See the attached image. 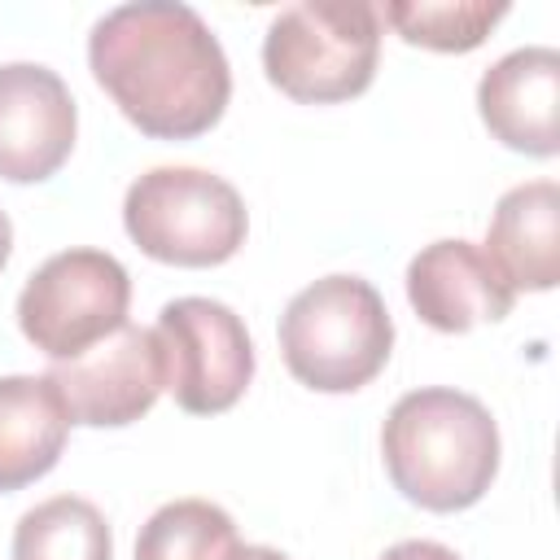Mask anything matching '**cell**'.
I'll return each mask as SVG.
<instances>
[{
    "label": "cell",
    "instance_id": "cell-1",
    "mask_svg": "<svg viewBox=\"0 0 560 560\" xmlns=\"http://www.w3.org/2000/svg\"><path fill=\"white\" fill-rule=\"evenodd\" d=\"M88 66L122 118L153 140L210 131L232 96L223 44L206 18L179 0L109 9L88 35Z\"/></svg>",
    "mask_w": 560,
    "mask_h": 560
},
{
    "label": "cell",
    "instance_id": "cell-2",
    "mask_svg": "<svg viewBox=\"0 0 560 560\" xmlns=\"http://www.w3.org/2000/svg\"><path fill=\"white\" fill-rule=\"evenodd\" d=\"M394 490L424 512L472 508L499 472V424L481 398L429 385L402 394L381 429Z\"/></svg>",
    "mask_w": 560,
    "mask_h": 560
},
{
    "label": "cell",
    "instance_id": "cell-3",
    "mask_svg": "<svg viewBox=\"0 0 560 560\" xmlns=\"http://www.w3.org/2000/svg\"><path fill=\"white\" fill-rule=\"evenodd\" d=\"M394 350L385 298L363 276H324L280 315V354L293 381L319 394L363 389Z\"/></svg>",
    "mask_w": 560,
    "mask_h": 560
},
{
    "label": "cell",
    "instance_id": "cell-4",
    "mask_svg": "<svg viewBox=\"0 0 560 560\" xmlns=\"http://www.w3.org/2000/svg\"><path fill=\"white\" fill-rule=\"evenodd\" d=\"M381 61V9L368 0H302L271 18L267 79L302 105H337L372 88Z\"/></svg>",
    "mask_w": 560,
    "mask_h": 560
},
{
    "label": "cell",
    "instance_id": "cell-5",
    "mask_svg": "<svg viewBox=\"0 0 560 560\" xmlns=\"http://www.w3.org/2000/svg\"><path fill=\"white\" fill-rule=\"evenodd\" d=\"M122 228L140 254L171 267H219L249 232L241 192L201 166H153L122 197Z\"/></svg>",
    "mask_w": 560,
    "mask_h": 560
},
{
    "label": "cell",
    "instance_id": "cell-6",
    "mask_svg": "<svg viewBox=\"0 0 560 560\" xmlns=\"http://www.w3.org/2000/svg\"><path fill=\"white\" fill-rule=\"evenodd\" d=\"M131 306V276L105 249H61L18 293V328L52 363L118 332Z\"/></svg>",
    "mask_w": 560,
    "mask_h": 560
},
{
    "label": "cell",
    "instance_id": "cell-7",
    "mask_svg": "<svg viewBox=\"0 0 560 560\" xmlns=\"http://www.w3.org/2000/svg\"><path fill=\"white\" fill-rule=\"evenodd\" d=\"M153 337L166 389L188 416H219L249 389L254 341L232 306L214 298H175L162 306Z\"/></svg>",
    "mask_w": 560,
    "mask_h": 560
},
{
    "label": "cell",
    "instance_id": "cell-8",
    "mask_svg": "<svg viewBox=\"0 0 560 560\" xmlns=\"http://www.w3.org/2000/svg\"><path fill=\"white\" fill-rule=\"evenodd\" d=\"M44 376L57 385L70 424H92V429H122L149 416L158 394L166 389L158 337L153 328L140 324H122L92 350L52 363Z\"/></svg>",
    "mask_w": 560,
    "mask_h": 560
},
{
    "label": "cell",
    "instance_id": "cell-9",
    "mask_svg": "<svg viewBox=\"0 0 560 560\" xmlns=\"http://www.w3.org/2000/svg\"><path fill=\"white\" fill-rule=\"evenodd\" d=\"M79 114L57 70L35 61L0 66V179L39 184L74 149Z\"/></svg>",
    "mask_w": 560,
    "mask_h": 560
},
{
    "label": "cell",
    "instance_id": "cell-10",
    "mask_svg": "<svg viewBox=\"0 0 560 560\" xmlns=\"http://www.w3.org/2000/svg\"><path fill=\"white\" fill-rule=\"evenodd\" d=\"M407 302L429 328L468 332L477 324H499L516 293L481 245L446 236L407 262Z\"/></svg>",
    "mask_w": 560,
    "mask_h": 560
},
{
    "label": "cell",
    "instance_id": "cell-11",
    "mask_svg": "<svg viewBox=\"0 0 560 560\" xmlns=\"http://www.w3.org/2000/svg\"><path fill=\"white\" fill-rule=\"evenodd\" d=\"M477 109L503 149L529 158L560 153V52L547 44L499 57L477 83Z\"/></svg>",
    "mask_w": 560,
    "mask_h": 560
},
{
    "label": "cell",
    "instance_id": "cell-12",
    "mask_svg": "<svg viewBox=\"0 0 560 560\" xmlns=\"http://www.w3.org/2000/svg\"><path fill=\"white\" fill-rule=\"evenodd\" d=\"M486 258L512 293H547L560 280V184L529 179L499 197L486 232Z\"/></svg>",
    "mask_w": 560,
    "mask_h": 560
},
{
    "label": "cell",
    "instance_id": "cell-13",
    "mask_svg": "<svg viewBox=\"0 0 560 560\" xmlns=\"http://www.w3.org/2000/svg\"><path fill=\"white\" fill-rule=\"evenodd\" d=\"M66 438L70 411L48 376H0V494L39 481Z\"/></svg>",
    "mask_w": 560,
    "mask_h": 560
},
{
    "label": "cell",
    "instance_id": "cell-14",
    "mask_svg": "<svg viewBox=\"0 0 560 560\" xmlns=\"http://www.w3.org/2000/svg\"><path fill=\"white\" fill-rule=\"evenodd\" d=\"M13 560H114V538L96 503L57 494L18 521Z\"/></svg>",
    "mask_w": 560,
    "mask_h": 560
},
{
    "label": "cell",
    "instance_id": "cell-15",
    "mask_svg": "<svg viewBox=\"0 0 560 560\" xmlns=\"http://www.w3.org/2000/svg\"><path fill=\"white\" fill-rule=\"evenodd\" d=\"M241 551L232 516L210 499L162 503L136 538V560H241Z\"/></svg>",
    "mask_w": 560,
    "mask_h": 560
},
{
    "label": "cell",
    "instance_id": "cell-16",
    "mask_svg": "<svg viewBox=\"0 0 560 560\" xmlns=\"http://www.w3.org/2000/svg\"><path fill=\"white\" fill-rule=\"evenodd\" d=\"M503 0H389L381 9L407 44L433 52H472L503 22Z\"/></svg>",
    "mask_w": 560,
    "mask_h": 560
},
{
    "label": "cell",
    "instance_id": "cell-17",
    "mask_svg": "<svg viewBox=\"0 0 560 560\" xmlns=\"http://www.w3.org/2000/svg\"><path fill=\"white\" fill-rule=\"evenodd\" d=\"M381 560H459V556L433 538H407V542H394L389 551H381Z\"/></svg>",
    "mask_w": 560,
    "mask_h": 560
},
{
    "label": "cell",
    "instance_id": "cell-18",
    "mask_svg": "<svg viewBox=\"0 0 560 560\" xmlns=\"http://www.w3.org/2000/svg\"><path fill=\"white\" fill-rule=\"evenodd\" d=\"M9 254H13V223H9V214L0 210V271H4Z\"/></svg>",
    "mask_w": 560,
    "mask_h": 560
},
{
    "label": "cell",
    "instance_id": "cell-19",
    "mask_svg": "<svg viewBox=\"0 0 560 560\" xmlns=\"http://www.w3.org/2000/svg\"><path fill=\"white\" fill-rule=\"evenodd\" d=\"M241 560H289L284 551H276V547H245L241 551Z\"/></svg>",
    "mask_w": 560,
    "mask_h": 560
}]
</instances>
